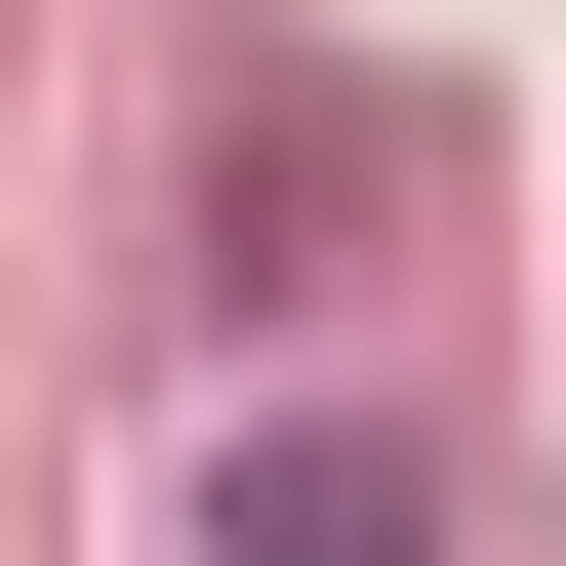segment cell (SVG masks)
I'll return each mask as SVG.
<instances>
[{
  "mask_svg": "<svg viewBox=\"0 0 566 566\" xmlns=\"http://www.w3.org/2000/svg\"><path fill=\"white\" fill-rule=\"evenodd\" d=\"M202 566H446V485H405L365 405H243V485H202Z\"/></svg>",
  "mask_w": 566,
  "mask_h": 566,
  "instance_id": "1",
  "label": "cell"
}]
</instances>
